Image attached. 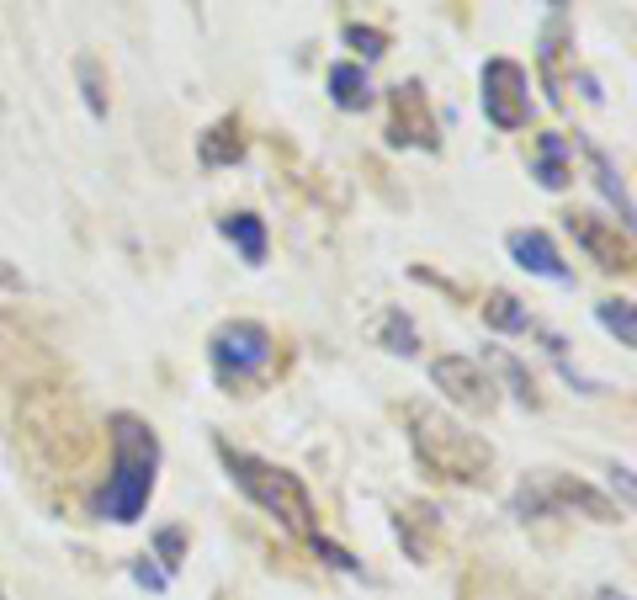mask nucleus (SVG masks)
<instances>
[{
  "mask_svg": "<svg viewBox=\"0 0 637 600\" xmlns=\"http://www.w3.org/2000/svg\"><path fill=\"white\" fill-rule=\"evenodd\" d=\"M107 436H112V473H107V489L97 500L101 521H118V527H133L149 510V494H154V473H160V436L149 431L139 414L118 409L107 420Z\"/></svg>",
  "mask_w": 637,
  "mask_h": 600,
  "instance_id": "f257e3e1",
  "label": "nucleus"
},
{
  "mask_svg": "<svg viewBox=\"0 0 637 600\" xmlns=\"http://www.w3.org/2000/svg\"><path fill=\"white\" fill-rule=\"evenodd\" d=\"M410 447H415L419 468L436 473V479H457V483H489L494 473V447L484 436H473L467 426H457L452 414L431 404L410 409Z\"/></svg>",
  "mask_w": 637,
  "mask_h": 600,
  "instance_id": "f03ea898",
  "label": "nucleus"
},
{
  "mask_svg": "<svg viewBox=\"0 0 637 600\" xmlns=\"http://www.w3.org/2000/svg\"><path fill=\"white\" fill-rule=\"evenodd\" d=\"M219 452H223L229 479L240 483V489H245V494L261 504L266 516H276V521L293 531V537H314L318 516H314V500H309V489H303L297 473L276 468V462H261V457H250V452H234V447H219Z\"/></svg>",
  "mask_w": 637,
  "mask_h": 600,
  "instance_id": "7ed1b4c3",
  "label": "nucleus"
},
{
  "mask_svg": "<svg viewBox=\"0 0 637 600\" xmlns=\"http://www.w3.org/2000/svg\"><path fill=\"white\" fill-rule=\"evenodd\" d=\"M271 351H276L271 330L255 324V319H234V324H223L219 336H213V367H219L223 383H245L255 372H266Z\"/></svg>",
  "mask_w": 637,
  "mask_h": 600,
  "instance_id": "20e7f679",
  "label": "nucleus"
},
{
  "mask_svg": "<svg viewBox=\"0 0 637 600\" xmlns=\"http://www.w3.org/2000/svg\"><path fill=\"white\" fill-rule=\"evenodd\" d=\"M484 118L499 133H520L532 122V91H526V70L515 59H489L484 64Z\"/></svg>",
  "mask_w": 637,
  "mask_h": 600,
  "instance_id": "39448f33",
  "label": "nucleus"
},
{
  "mask_svg": "<svg viewBox=\"0 0 637 600\" xmlns=\"http://www.w3.org/2000/svg\"><path fill=\"white\" fill-rule=\"evenodd\" d=\"M431 378H436V388H442L457 409H467V414H489V409L499 404V383L467 357H436L431 361Z\"/></svg>",
  "mask_w": 637,
  "mask_h": 600,
  "instance_id": "423d86ee",
  "label": "nucleus"
},
{
  "mask_svg": "<svg viewBox=\"0 0 637 600\" xmlns=\"http://www.w3.org/2000/svg\"><path fill=\"white\" fill-rule=\"evenodd\" d=\"M393 101V144H415V149H436L442 139H436V118H431V101H425V91H419V80H410V86H393L388 91Z\"/></svg>",
  "mask_w": 637,
  "mask_h": 600,
  "instance_id": "0eeeda50",
  "label": "nucleus"
},
{
  "mask_svg": "<svg viewBox=\"0 0 637 600\" xmlns=\"http://www.w3.org/2000/svg\"><path fill=\"white\" fill-rule=\"evenodd\" d=\"M568 229H574V240L585 244L606 271H627L633 266V244H627V234H616V223H606V218H595V213H574Z\"/></svg>",
  "mask_w": 637,
  "mask_h": 600,
  "instance_id": "6e6552de",
  "label": "nucleus"
},
{
  "mask_svg": "<svg viewBox=\"0 0 637 600\" xmlns=\"http://www.w3.org/2000/svg\"><path fill=\"white\" fill-rule=\"evenodd\" d=\"M505 250H510V261L520 266V271H532V277H547V282H568L564 256H558V244L547 240L542 229H515L510 240H505Z\"/></svg>",
  "mask_w": 637,
  "mask_h": 600,
  "instance_id": "1a4fd4ad",
  "label": "nucleus"
},
{
  "mask_svg": "<svg viewBox=\"0 0 637 600\" xmlns=\"http://www.w3.org/2000/svg\"><path fill=\"white\" fill-rule=\"evenodd\" d=\"M547 504H564V510H585L589 521H600V527H611V521H621V510H616L606 494H595L589 483L579 479H547Z\"/></svg>",
  "mask_w": 637,
  "mask_h": 600,
  "instance_id": "9d476101",
  "label": "nucleus"
},
{
  "mask_svg": "<svg viewBox=\"0 0 637 600\" xmlns=\"http://www.w3.org/2000/svg\"><path fill=\"white\" fill-rule=\"evenodd\" d=\"M532 176H537L542 192H564L574 181V166H568V139L564 133H542L537 139V160H532Z\"/></svg>",
  "mask_w": 637,
  "mask_h": 600,
  "instance_id": "9b49d317",
  "label": "nucleus"
},
{
  "mask_svg": "<svg viewBox=\"0 0 637 600\" xmlns=\"http://www.w3.org/2000/svg\"><path fill=\"white\" fill-rule=\"evenodd\" d=\"M579 149H585L589 170H595V187H600V192H606V202L616 208V223H621V229H633V197H627V187H621V176H616L611 154H606L600 144H589V139H579Z\"/></svg>",
  "mask_w": 637,
  "mask_h": 600,
  "instance_id": "f8f14e48",
  "label": "nucleus"
},
{
  "mask_svg": "<svg viewBox=\"0 0 637 600\" xmlns=\"http://www.w3.org/2000/svg\"><path fill=\"white\" fill-rule=\"evenodd\" d=\"M196 160H202L208 170L240 166V160H245V133H240V122H234V118L213 122V128L202 133V144H196Z\"/></svg>",
  "mask_w": 637,
  "mask_h": 600,
  "instance_id": "ddd939ff",
  "label": "nucleus"
},
{
  "mask_svg": "<svg viewBox=\"0 0 637 600\" xmlns=\"http://www.w3.org/2000/svg\"><path fill=\"white\" fill-rule=\"evenodd\" d=\"M393 527H398V542L410 548L415 563H431V531H436V510L431 504H404L393 516Z\"/></svg>",
  "mask_w": 637,
  "mask_h": 600,
  "instance_id": "4468645a",
  "label": "nucleus"
},
{
  "mask_svg": "<svg viewBox=\"0 0 637 600\" xmlns=\"http://www.w3.org/2000/svg\"><path fill=\"white\" fill-rule=\"evenodd\" d=\"M330 101L341 112H367L372 107V80L362 64H330Z\"/></svg>",
  "mask_w": 637,
  "mask_h": 600,
  "instance_id": "2eb2a0df",
  "label": "nucleus"
},
{
  "mask_svg": "<svg viewBox=\"0 0 637 600\" xmlns=\"http://www.w3.org/2000/svg\"><path fill=\"white\" fill-rule=\"evenodd\" d=\"M219 229H223V240L240 244L245 266H261V261H266V223H261L255 213H229Z\"/></svg>",
  "mask_w": 637,
  "mask_h": 600,
  "instance_id": "dca6fc26",
  "label": "nucleus"
},
{
  "mask_svg": "<svg viewBox=\"0 0 637 600\" xmlns=\"http://www.w3.org/2000/svg\"><path fill=\"white\" fill-rule=\"evenodd\" d=\"M74 80H80V101H85V112L97 122H107V74H101V59L97 53H74Z\"/></svg>",
  "mask_w": 637,
  "mask_h": 600,
  "instance_id": "f3484780",
  "label": "nucleus"
},
{
  "mask_svg": "<svg viewBox=\"0 0 637 600\" xmlns=\"http://www.w3.org/2000/svg\"><path fill=\"white\" fill-rule=\"evenodd\" d=\"M484 324H489L494 336H520V330H532V309H526L515 292H489Z\"/></svg>",
  "mask_w": 637,
  "mask_h": 600,
  "instance_id": "a211bd4d",
  "label": "nucleus"
},
{
  "mask_svg": "<svg viewBox=\"0 0 637 600\" xmlns=\"http://www.w3.org/2000/svg\"><path fill=\"white\" fill-rule=\"evenodd\" d=\"M377 340H383V351H393V357H415V351H419L415 319H410L404 309H388V313H383V330H377Z\"/></svg>",
  "mask_w": 637,
  "mask_h": 600,
  "instance_id": "6ab92c4d",
  "label": "nucleus"
},
{
  "mask_svg": "<svg viewBox=\"0 0 637 600\" xmlns=\"http://www.w3.org/2000/svg\"><path fill=\"white\" fill-rule=\"evenodd\" d=\"M595 313H600V324L616 336V346H627L633 351L637 346V313H633V298H606V303H595Z\"/></svg>",
  "mask_w": 637,
  "mask_h": 600,
  "instance_id": "aec40b11",
  "label": "nucleus"
},
{
  "mask_svg": "<svg viewBox=\"0 0 637 600\" xmlns=\"http://www.w3.org/2000/svg\"><path fill=\"white\" fill-rule=\"evenodd\" d=\"M489 357H494V367L505 372V383L515 388V399H520V404H532V409H537V383H532V372H526V367H520V361H515V357H505V351H494V346H489Z\"/></svg>",
  "mask_w": 637,
  "mask_h": 600,
  "instance_id": "412c9836",
  "label": "nucleus"
},
{
  "mask_svg": "<svg viewBox=\"0 0 637 600\" xmlns=\"http://www.w3.org/2000/svg\"><path fill=\"white\" fill-rule=\"evenodd\" d=\"M309 548H314L318 558L330 563V569H341V574H362V563H356V558H351V552H345L341 542H330L324 531H314V537H309Z\"/></svg>",
  "mask_w": 637,
  "mask_h": 600,
  "instance_id": "4be33fe9",
  "label": "nucleus"
},
{
  "mask_svg": "<svg viewBox=\"0 0 637 600\" xmlns=\"http://www.w3.org/2000/svg\"><path fill=\"white\" fill-rule=\"evenodd\" d=\"M345 43L362 53V59H383V53H388V38H383L377 27H345Z\"/></svg>",
  "mask_w": 637,
  "mask_h": 600,
  "instance_id": "5701e85b",
  "label": "nucleus"
},
{
  "mask_svg": "<svg viewBox=\"0 0 637 600\" xmlns=\"http://www.w3.org/2000/svg\"><path fill=\"white\" fill-rule=\"evenodd\" d=\"M154 552L165 558V574H175V569H181V558H186V531H181V527H165L160 537H154Z\"/></svg>",
  "mask_w": 637,
  "mask_h": 600,
  "instance_id": "b1692460",
  "label": "nucleus"
},
{
  "mask_svg": "<svg viewBox=\"0 0 637 600\" xmlns=\"http://www.w3.org/2000/svg\"><path fill=\"white\" fill-rule=\"evenodd\" d=\"M133 579H139L144 590H154V596H165V590H171V574H165V569H154L149 558H139V563H133Z\"/></svg>",
  "mask_w": 637,
  "mask_h": 600,
  "instance_id": "393cba45",
  "label": "nucleus"
},
{
  "mask_svg": "<svg viewBox=\"0 0 637 600\" xmlns=\"http://www.w3.org/2000/svg\"><path fill=\"white\" fill-rule=\"evenodd\" d=\"M611 483L621 489V510H633V479H627V468H611Z\"/></svg>",
  "mask_w": 637,
  "mask_h": 600,
  "instance_id": "a878e982",
  "label": "nucleus"
},
{
  "mask_svg": "<svg viewBox=\"0 0 637 600\" xmlns=\"http://www.w3.org/2000/svg\"><path fill=\"white\" fill-rule=\"evenodd\" d=\"M579 91H585L589 101H606V91H600V86H595V74H579Z\"/></svg>",
  "mask_w": 637,
  "mask_h": 600,
  "instance_id": "bb28decb",
  "label": "nucleus"
},
{
  "mask_svg": "<svg viewBox=\"0 0 637 600\" xmlns=\"http://www.w3.org/2000/svg\"><path fill=\"white\" fill-rule=\"evenodd\" d=\"M595 600H633V596H621V590H600Z\"/></svg>",
  "mask_w": 637,
  "mask_h": 600,
  "instance_id": "cd10ccee",
  "label": "nucleus"
},
{
  "mask_svg": "<svg viewBox=\"0 0 637 600\" xmlns=\"http://www.w3.org/2000/svg\"><path fill=\"white\" fill-rule=\"evenodd\" d=\"M547 6H568V0H547Z\"/></svg>",
  "mask_w": 637,
  "mask_h": 600,
  "instance_id": "c85d7f7f",
  "label": "nucleus"
},
{
  "mask_svg": "<svg viewBox=\"0 0 637 600\" xmlns=\"http://www.w3.org/2000/svg\"><path fill=\"white\" fill-rule=\"evenodd\" d=\"M0 118H6V101H0Z\"/></svg>",
  "mask_w": 637,
  "mask_h": 600,
  "instance_id": "c756f323",
  "label": "nucleus"
},
{
  "mask_svg": "<svg viewBox=\"0 0 637 600\" xmlns=\"http://www.w3.org/2000/svg\"><path fill=\"white\" fill-rule=\"evenodd\" d=\"M0 600H6V590H0Z\"/></svg>",
  "mask_w": 637,
  "mask_h": 600,
  "instance_id": "7c9ffc66",
  "label": "nucleus"
}]
</instances>
